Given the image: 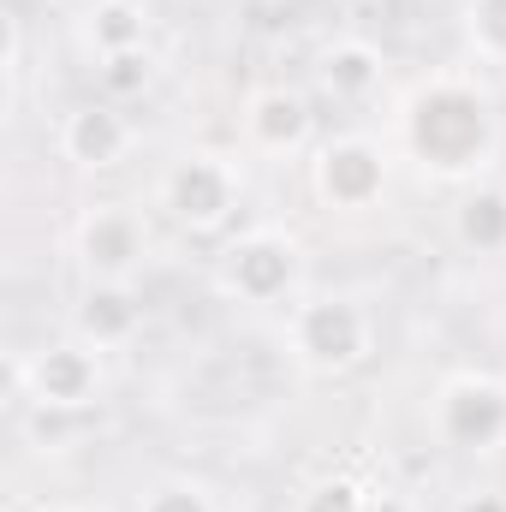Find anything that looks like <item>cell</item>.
Segmentation results:
<instances>
[{
    "instance_id": "cell-16",
    "label": "cell",
    "mask_w": 506,
    "mask_h": 512,
    "mask_svg": "<svg viewBox=\"0 0 506 512\" xmlns=\"http://www.w3.org/2000/svg\"><path fill=\"white\" fill-rule=\"evenodd\" d=\"M96 78L108 90V102H131L155 84V48H131V54H114V60H96Z\"/></svg>"
},
{
    "instance_id": "cell-12",
    "label": "cell",
    "mask_w": 506,
    "mask_h": 512,
    "mask_svg": "<svg viewBox=\"0 0 506 512\" xmlns=\"http://www.w3.org/2000/svg\"><path fill=\"white\" fill-rule=\"evenodd\" d=\"M316 84H322V96H334V102H370L381 84H387V60H381L376 42H364V36H340V42L322 48V60H316Z\"/></svg>"
},
{
    "instance_id": "cell-11",
    "label": "cell",
    "mask_w": 506,
    "mask_h": 512,
    "mask_svg": "<svg viewBox=\"0 0 506 512\" xmlns=\"http://www.w3.org/2000/svg\"><path fill=\"white\" fill-rule=\"evenodd\" d=\"M137 328H143V304H137V292L126 280H90L84 286V298L72 310L78 340H90L96 352H120V346L137 340Z\"/></svg>"
},
{
    "instance_id": "cell-19",
    "label": "cell",
    "mask_w": 506,
    "mask_h": 512,
    "mask_svg": "<svg viewBox=\"0 0 506 512\" xmlns=\"http://www.w3.org/2000/svg\"><path fill=\"white\" fill-rule=\"evenodd\" d=\"M364 512H423V507H417L411 495H399V489H376V495H370V507H364Z\"/></svg>"
},
{
    "instance_id": "cell-1",
    "label": "cell",
    "mask_w": 506,
    "mask_h": 512,
    "mask_svg": "<svg viewBox=\"0 0 506 512\" xmlns=\"http://www.w3.org/2000/svg\"><path fill=\"white\" fill-rule=\"evenodd\" d=\"M405 149L423 173L435 179H477L495 149H501V120L495 102L477 90V78L441 72L405 102Z\"/></svg>"
},
{
    "instance_id": "cell-14",
    "label": "cell",
    "mask_w": 506,
    "mask_h": 512,
    "mask_svg": "<svg viewBox=\"0 0 506 512\" xmlns=\"http://www.w3.org/2000/svg\"><path fill=\"white\" fill-rule=\"evenodd\" d=\"M84 48L96 60L149 48V12H143V0H96L90 18H84Z\"/></svg>"
},
{
    "instance_id": "cell-4",
    "label": "cell",
    "mask_w": 506,
    "mask_h": 512,
    "mask_svg": "<svg viewBox=\"0 0 506 512\" xmlns=\"http://www.w3.org/2000/svg\"><path fill=\"white\" fill-rule=\"evenodd\" d=\"M298 274H304V256L298 245L280 233V227H251L239 239H227L221 268H215V286L233 298V304H286L298 292Z\"/></svg>"
},
{
    "instance_id": "cell-21",
    "label": "cell",
    "mask_w": 506,
    "mask_h": 512,
    "mask_svg": "<svg viewBox=\"0 0 506 512\" xmlns=\"http://www.w3.org/2000/svg\"><path fill=\"white\" fill-rule=\"evenodd\" d=\"M30 512H72V507H30Z\"/></svg>"
},
{
    "instance_id": "cell-22",
    "label": "cell",
    "mask_w": 506,
    "mask_h": 512,
    "mask_svg": "<svg viewBox=\"0 0 506 512\" xmlns=\"http://www.w3.org/2000/svg\"><path fill=\"white\" fill-rule=\"evenodd\" d=\"M48 6H60V0H48Z\"/></svg>"
},
{
    "instance_id": "cell-9",
    "label": "cell",
    "mask_w": 506,
    "mask_h": 512,
    "mask_svg": "<svg viewBox=\"0 0 506 512\" xmlns=\"http://www.w3.org/2000/svg\"><path fill=\"white\" fill-rule=\"evenodd\" d=\"M131 143H137V131H131V120L120 114V102H84V108H72V114L60 120V155H66L72 167H84V173L120 167L131 155Z\"/></svg>"
},
{
    "instance_id": "cell-8",
    "label": "cell",
    "mask_w": 506,
    "mask_h": 512,
    "mask_svg": "<svg viewBox=\"0 0 506 512\" xmlns=\"http://www.w3.org/2000/svg\"><path fill=\"white\" fill-rule=\"evenodd\" d=\"M149 262V221L131 203H102L78 221V268L84 280H126Z\"/></svg>"
},
{
    "instance_id": "cell-18",
    "label": "cell",
    "mask_w": 506,
    "mask_h": 512,
    "mask_svg": "<svg viewBox=\"0 0 506 512\" xmlns=\"http://www.w3.org/2000/svg\"><path fill=\"white\" fill-rule=\"evenodd\" d=\"M364 507H370V489H364V483H352V477H322V483H310V489L298 495L292 512H364Z\"/></svg>"
},
{
    "instance_id": "cell-15",
    "label": "cell",
    "mask_w": 506,
    "mask_h": 512,
    "mask_svg": "<svg viewBox=\"0 0 506 512\" xmlns=\"http://www.w3.org/2000/svg\"><path fill=\"white\" fill-rule=\"evenodd\" d=\"M465 48L483 66H506V0H465Z\"/></svg>"
},
{
    "instance_id": "cell-10",
    "label": "cell",
    "mask_w": 506,
    "mask_h": 512,
    "mask_svg": "<svg viewBox=\"0 0 506 512\" xmlns=\"http://www.w3.org/2000/svg\"><path fill=\"white\" fill-rule=\"evenodd\" d=\"M316 131V114H310V96L286 90V84H268L256 90L251 108H245V143L256 155H298Z\"/></svg>"
},
{
    "instance_id": "cell-5",
    "label": "cell",
    "mask_w": 506,
    "mask_h": 512,
    "mask_svg": "<svg viewBox=\"0 0 506 512\" xmlns=\"http://www.w3.org/2000/svg\"><path fill=\"white\" fill-rule=\"evenodd\" d=\"M12 382L24 387V399H30L36 411H90V405L102 399L108 370H102V352H96L90 340L66 334V340L36 346L30 358H18V364H12Z\"/></svg>"
},
{
    "instance_id": "cell-20",
    "label": "cell",
    "mask_w": 506,
    "mask_h": 512,
    "mask_svg": "<svg viewBox=\"0 0 506 512\" xmlns=\"http://www.w3.org/2000/svg\"><path fill=\"white\" fill-rule=\"evenodd\" d=\"M459 512H506V495H471Z\"/></svg>"
},
{
    "instance_id": "cell-2",
    "label": "cell",
    "mask_w": 506,
    "mask_h": 512,
    "mask_svg": "<svg viewBox=\"0 0 506 512\" xmlns=\"http://www.w3.org/2000/svg\"><path fill=\"white\" fill-rule=\"evenodd\" d=\"M286 346L310 376H352L376 346V322L352 292H310L286 316Z\"/></svg>"
},
{
    "instance_id": "cell-3",
    "label": "cell",
    "mask_w": 506,
    "mask_h": 512,
    "mask_svg": "<svg viewBox=\"0 0 506 512\" xmlns=\"http://www.w3.org/2000/svg\"><path fill=\"white\" fill-rule=\"evenodd\" d=\"M239 197H245V179L227 155L215 149H185L167 161L161 173V209L185 227V233H221L233 215H239Z\"/></svg>"
},
{
    "instance_id": "cell-13",
    "label": "cell",
    "mask_w": 506,
    "mask_h": 512,
    "mask_svg": "<svg viewBox=\"0 0 506 512\" xmlns=\"http://www.w3.org/2000/svg\"><path fill=\"white\" fill-rule=\"evenodd\" d=\"M453 239L471 256H506V185L471 179L453 203Z\"/></svg>"
},
{
    "instance_id": "cell-17",
    "label": "cell",
    "mask_w": 506,
    "mask_h": 512,
    "mask_svg": "<svg viewBox=\"0 0 506 512\" xmlns=\"http://www.w3.org/2000/svg\"><path fill=\"white\" fill-rule=\"evenodd\" d=\"M137 512H221V507L197 477H161L155 489H143Z\"/></svg>"
},
{
    "instance_id": "cell-6",
    "label": "cell",
    "mask_w": 506,
    "mask_h": 512,
    "mask_svg": "<svg viewBox=\"0 0 506 512\" xmlns=\"http://www.w3.org/2000/svg\"><path fill=\"white\" fill-rule=\"evenodd\" d=\"M429 417H435L441 447H453V453H495V447H506V382L483 376V370L447 376Z\"/></svg>"
},
{
    "instance_id": "cell-7",
    "label": "cell",
    "mask_w": 506,
    "mask_h": 512,
    "mask_svg": "<svg viewBox=\"0 0 506 512\" xmlns=\"http://www.w3.org/2000/svg\"><path fill=\"white\" fill-rule=\"evenodd\" d=\"M310 191L322 197V209L340 215H364L387 197V149L376 137H328L310 161Z\"/></svg>"
}]
</instances>
